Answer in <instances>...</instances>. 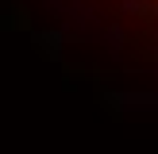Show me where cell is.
Segmentation results:
<instances>
[{
  "mask_svg": "<svg viewBox=\"0 0 158 154\" xmlns=\"http://www.w3.org/2000/svg\"><path fill=\"white\" fill-rule=\"evenodd\" d=\"M123 12H147V0H123Z\"/></svg>",
  "mask_w": 158,
  "mask_h": 154,
  "instance_id": "6da1fadb",
  "label": "cell"
}]
</instances>
